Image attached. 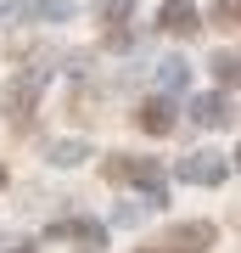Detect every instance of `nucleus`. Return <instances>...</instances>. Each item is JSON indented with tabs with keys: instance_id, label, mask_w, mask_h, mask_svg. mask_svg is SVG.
<instances>
[{
	"instance_id": "4",
	"label": "nucleus",
	"mask_w": 241,
	"mask_h": 253,
	"mask_svg": "<svg viewBox=\"0 0 241 253\" xmlns=\"http://www.w3.org/2000/svg\"><path fill=\"white\" fill-rule=\"evenodd\" d=\"M140 129H146V135H169V129H174V107H169V101H140Z\"/></svg>"
},
{
	"instance_id": "2",
	"label": "nucleus",
	"mask_w": 241,
	"mask_h": 253,
	"mask_svg": "<svg viewBox=\"0 0 241 253\" xmlns=\"http://www.w3.org/2000/svg\"><path fill=\"white\" fill-rule=\"evenodd\" d=\"M169 248H174V253H202V248H213V225H207V219L174 225V231H169Z\"/></svg>"
},
{
	"instance_id": "9",
	"label": "nucleus",
	"mask_w": 241,
	"mask_h": 253,
	"mask_svg": "<svg viewBox=\"0 0 241 253\" xmlns=\"http://www.w3.org/2000/svg\"><path fill=\"white\" fill-rule=\"evenodd\" d=\"M101 17H129V0H107V6H101Z\"/></svg>"
},
{
	"instance_id": "12",
	"label": "nucleus",
	"mask_w": 241,
	"mask_h": 253,
	"mask_svg": "<svg viewBox=\"0 0 241 253\" xmlns=\"http://www.w3.org/2000/svg\"><path fill=\"white\" fill-rule=\"evenodd\" d=\"M236 163H241V152H236Z\"/></svg>"
},
{
	"instance_id": "10",
	"label": "nucleus",
	"mask_w": 241,
	"mask_h": 253,
	"mask_svg": "<svg viewBox=\"0 0 241 253\" xmlns=\"http://www.w3.org/2000/svg\"><path fill=\"white\" fill-rule=\"evenodd\" d=\"M11 253H34V248H11Z\"/></svg>"
},
{
	"instance_id": "6",
	"label": "nucleus",
	"mask_w": 241,
	"mask_h": 253,
	"mask_svg": "<svg viewBox=\"0 0 241 253\" xmlns=\"http://www.w3.org/2000/svg\"><path fill=\"white\" fill-rule=\"evenodd\" d=\"M213 68H219V79H224V84H241V62H236V56H219Z\"/></svg>"
},
{
	"instance_id": "1",
	"label": "nucleus",
	"mask_w": 241,
	"mask_h": 253,
	"mask_svg": "<svg viewBox=\"0 0 241 253\" xmlns=\"http://www.w3.org/2000/svg\"><path fill=\"white\" fill-rule=\"evenodd\" d=\"M157 23L169 28V34H197V28H202V11L191 6V0H163Z\"/></svg>"
},
{
	"instance_id": "5",
	"label": "nucleus",
	"mask_w": 241,
	"mask_h": 253,
	"mask_svg": "<svg viewBox=\"0 0 241 253\" xmlns=\"http://www.w3.org/2000/svg\"><path fill=\"white\" fill-rule=\"evenodd\" d=\"M191 118L207 124V129H219V124H230V101H224V96H197V101H191Z\"/></svg>"
},
{
	"instance_id": "11",
	"label": "nucleus",
	"mask_w": 241,
	"mask_h": 253,
	"mask_svg": "<svg viewBox=\"0 0 241 253\" xmlns=\"http://www.w3.org/2000/svg\"><path fill=\"white\" fill-rule=\"evenodd\" d=\"M0 186H6V169H0Z\"/></svg>"
},
{
	"instance_id": "7",
	"label": "nucleus",
	"mask_w": 241,
	"mask_h": 253,
	"mask_svg": "<svg viewBox=\"0 0 241 253\" xmlns=\"http://www.w3.org/2000/svg\"><path fill=\"white\" fill-rule=\"evenodd\" d=\"M213 17H219V23H241V0H219Z\"/></svg>"
},
{
	"instance_id": "8",
	"label": "nucleus",
	"mask_w": 241,
	"mask_h": 253,
	"mask_svg": "<svg viewBox=\"0 0 241 253\" xmlns=\"http://www.w3.org/2000/svg\"><path fill=\"white\" fill-rule=\"evenodd\" d=\"M163 84H169V90H174V84H185V62H169V68H163Z\"/></svg>"
},
{
	"instance_id": "3",
	"label": "nucleus",
	"mask_w": 241,
	"mask_h": 253,
	"mask_svg": "<svg viewBox=\"0 0 241 253\" xmlns=\"http://www.w3.org/2000/svg\"><path fill=\"white\" fill-rule=\"evenodd\" d=\"M179 174H185L191 186H219V180H224V163H219L213 152H197V158L179 163Z\"/></svg>"
}]
</instances>
